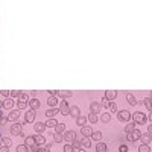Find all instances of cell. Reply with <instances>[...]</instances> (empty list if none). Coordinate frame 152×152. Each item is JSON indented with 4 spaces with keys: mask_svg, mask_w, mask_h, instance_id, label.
I'll use <instances>...</instances> for the list:
<instances>
[{
    "mask_svg": "<svg viewBox=\"0 0 152 152\" xmlns=\"http://www.w3.org/2000/svg\"><path fill=\"white\" fill-rule=\"evenodd\" d=\"M18 102H17V107H18V110H24L28 107V102H29V96H28V93H24V91H20V94H18Z\"/></svg>",
    "mask_w": 152,
    "mask_h": 152,
    "instance_id": "cell-1",
    "label": "cell"
},
{
    "mask_svg": "<svg viewBox=\"0 0 152 152\" xmlns=\"http://www.w3.org/2000/svg\"><path fill=\"white\" fill-rule=\"evenodd\" d=\"M117 119H119L120 122H123V123L129 122V120H131V113L126 111V110H122V111L117 113Z\"/></svg>",
    "mask_w": 152,
    "mask_h": 152,
    "instance_id": "cell-2",
    "label": "cell"
},
{
    "mask_svg": "<svg viewBox=\"0 0 152 152\" xmlns=\"http://www.w3.org/2000/svg\"><path fill=\"white\" fill-rule=\"evenodd\" d=\"M131 119H134V123H137V125H143V123H146V116L143 113H134V116H131Z\"/></svg>",
    "mask_w": 152,
    "mask_h": 152,
    "instance_id": "cell-3",
    "label": "cell"
},
{
    "mask_svg": "<svg viewBox=\"0 0 152 152\" xmlns=\"http://www.w3.org/2000/svg\"><path fill=\"white\" fill-rule=\"evenodd\" d=\"M140 134H142L140 131H138V129H135V128H134V129H132L131 132H128V135H126V138H128L129 142H137L138 138H140Z\"/></svg>",
    "mask_w": 152,
    "mask_h": 152,
    "instance_id": "cell-4",
    "label": "cell"
},
{
    "mask_svg": "<svg viewBox=\"0 0 152 152\" xmlns=\"http://www.w3.org/2000/svg\"><path fill=\"white\" fill-rule=\"evenodd\" d=\"M69 111H70V107L67 104L66 99H61V108H59V113L62 116H69Z\"/></svg>",
    "mask_w": 152,
    "mask_h": 152,
    "instance_id": "cell-5",
    "label": "cell"
},
{
    "mask_svg": "<svg viewBox=\"0 0 152 152\" xmlns=\"http://www.w3.org/2000/svg\"><path fill=\"white\" fill-rule=\"evenodd\" d=\"M11 132L14 135H23V125L21 123H14L11 126Z\"/></svg>",
    "mask_w": 152,
    "mask_h": 152,
    "instance_id": "cell-6",
    "label": "cell"
},
{
    "mask_svg": "<svg viewBox=\"0 0 152 152\" xmlns=\"http://www.w3.org/2000/svg\"><path fill=\"white\" fill-rule=\"evenodd\" d=\"M20 110H11L8 114V122H17V119L20 117Z\"/></svg>",
    "mask_w": 152,
    "mask_h": 152,
    "instance_id": "cell-7",
    "label": "cell"
},
{
    "mask_svg": "<svg viewBox=\"0 0 152 152\" xmlns=\"http://www.w3.org/2000/svg\"><path fill=\"white\" fill-rule=\"evenodd\" d=\"M75 135H76L75 131H64V132H62V140L67 142V143H70L73 138H75Z\"/></svg>",
    "mask_w": 152,
    "mask_h": 152,
    "instance_id": "cell-8",
    "label": "cell"
},
{
    "mask_svg": "<svg viewBox=\"0 0 152 152\" xmlns=\"http://www.w3.org/2000/svg\"><path fill=\"white\" fill-rule=\"evenodd\" d=\"M79 142H81V148L85 151V149H88L90 148V143H91V140H90V137H87V135H82L81 138H79Z\"/></svg>",
    "mask_w": 152,
    "mask_h": 152,
    "instance_id": "cell-9",
    "label": "cell"
},
{
    "mask_svg": "<svg viewBox=\"0 0 152 152\" xmlns=\"http://www.w3.org/2000/svg\"><path fill=\"white\" fill-rule=\"evenodd\" d=\"M100 110H102V105H100V102H97V100H93V102L90 104V111H91V113L99 114Z\"/></svg>",
    "mask_w": 152,
    "mask_h": 152,
    "instance_id": "cell-10",
    "label": "cell"
},
{
    "mask_svg": "<svg viewBox=\"0 0 152 152\" xmlns=\"http://www.w3.org/2000/svg\"><path fill=\"white\" fill-rule=\"evenodd\" d=\"M69 116H72L73 119H76L78 116H81V110H79V107H78V105H73V107H70Z\"/></svg>",
    "mask_w": 152,
    "mask_h": 152,
    "instance_id": "cell-11",
    "label": "cell"
},
{
    "mask_svg": "<svg viewBox=\"0 0 152 152\" xmlns=\"http://www.w3.org/2000/svg\"><path fill=\"white\" fill-rule=\"evenodd\" d=\"M29 108H32V110H38V108H40V100H38L37 97H32V99H29Z\"/></svg>",
    "mask_w": 152,
    "mask_h": 152,
    "instance_id": "cell-12",
    "label": "cell"
},
{
    "mask_svg": "<svg viewBox=\"0 0 152 152\" xmlns=\"http://www.w3.org/2000/svg\"><path fill=\"white\" fill-rule=\"evenodd\" d=\"M34 129H35V132H38V134H43V131L46 129V125L41 123V122H35V123H34Z\"/></svg>",
    "mask_w": 152,
    "mask_h": 152,
    "instance_id": "cell-13",
    "label": "cell"
},
{
    "mask_svg": "<svg viewBox=\"0 0 152 152\" xmlns=\"http://www.w3.org/2000/svg\"><path fill=\"white\" fill-rule=\"evenodd\" d=\"M24 120L26 122H35V110H29L26 114H24Z\"/></svg>",
    "mask_w": 152,
    "mask_h": 152,
    "instance_id": "cell-14",
    "label": "cell"
},
{
    "mask_svg": "<svg viewBox=\"0 0 152 152\" xmlns=\"http://www.w3.org/2000/svg\"><path fill=\"white\" fill-rule=\"evenodd\" d=\"M81 134H82V135H87V137H90V135L93 134V128H91V126L84 125V126H81Z\"/></svg>",
    "mask_w": 152,
    "mask_h": 152,
    "instance_id": "cell-15",
    "label": "cell"
},
{
    "mask_svg": "<svg viewBox=\"0 0 152 152\" xmlns=\"http://www.w3.org/2000/svg\"><path fill=\"white\" fill-rule=\"evenodd\" d=\"M58 102H59L58 96H52V94H50V97H47V105L49 107H56Z\"/></svg>",
    "mask_w": 152,
    "mask_h": 152,
    "instance_id": "cell-16",
    "label": "cell"
},
{
    "mask_svg": "<svg viewBox=\"0 0 152 152\" xmlns=\"http://www.w3.org/2000/svg\"><path fill=\"white\" fill-rule=\"evenodd\" d=\"M2 105H3L5 110H12V107H14V100H12L11 97H8V99H5L2 102Z\"/></svg>",
    "mask_w": 152,
    "mask_h": 152,
    "instance_id": "cell-17",
    "label": "cell"
},
{
    "mask_svg": "<svg viewBox=\"0 0 152 152\" xmlns=\"http://www.w3.org/2000/svg\"><path fill=\"white\" fill-rule=\"evenodd\" d=\"M105 97L108 99V100H114L117 97V91L116 90H107L105 91Z\"/></svg>",
    "mask_w": 152,
    "mask_h": 152,
    "instance_id": "cell-18",
    "label": "cell"
},
{
    "mask_svg": "<svg viewBox=\"0 0 152 152\" xmlns=\"http://www.w3.org/2000/svg\"><path fill=\"white\" fill-rule=\"evenodd\" d=\"M35 143L38 145V146H41V145H46V138H44V135H41V134H35Z\"/></svg>",
    "mask_w": 152,
    "mask_h": 152,
    "instance_id": "cell-19",
    "label": "cell"
},
{
    "mask_svg": "<svg viewBox=\"0 0 152 152\" xmlns=\"http://www.w3.org/2000/svg\"><path fill=\"white\" fill-rule=\"evenodd\" d=\"M58 113H59V110H58L56 107H50V110L46 111V116H47V117H53V116H56Z\"/></svg>",
    "mask_w": 152,
    "mask_h": 152,
    "instance_id": "cell-20",
    "label": "cell"
},
{
    "mask_svg": "<svg viewBox=\"0 0 152 152\" xmlns=\"http://www.w3.org/2000/svg\"><path fill=\"white\" fill-rule=\"evenodd\" d=\"M99 119H100V122H102V123H108L111 120V114L110 113H102Z\"/></svg>",
    "mask_w": 152,
    "mask_h": 152,
    "instance_id": "cell-21",
    "label": "cell"
},
{
    "mask_svg": "<svg viewBox=\"0 0 152 152\" xmlns=\"http://www.w3.org/2000/svg\"><path fill=\"white\" fill-rule=\"evenodd\" d=\"M56 123H58V122H56L53 117H47V122H46L44 125H46V128H55Z\"/></svg>",
    "mask_w": 152,
    "mask_h": 152,
    "instance_id": "cell-22",
    "label": "cell"
},
{
    "mask_svg": "<svg viewBox=\"0 0 152 152\" xmlns=\"http://www.w3.org/2000/svg\"><path fill=\"white\" fill-rule=\"evenodd\" d=\"M126 100H128V104L129 105H137V99L134 97V94H131V93H128V94H126Z\"/></svg>",
    "mask_w": 152,
    "mask_h": 152,
    "instance_id": "cell-23",
    "label": "cell"
},
{
    "mask_svg": "<svg viewBox=\"0 0 152 152\" xmlns=\"http://www.w3.org/2000/svg\"><path fill=\"white\" fill-rule=\"evenodd\" d=\"M107 149H108V148H107V145H105V143H102L100 140L97 142V145H96V151H97V152H105Z\"/></svg>",
    "mask_w": 152,
    "mask_h": 152,
    "instance_id": "cell-24",
    "label": "cell"
},
{
    "mask_svg": "<svg viewBox=\"0 0 152 152\" xmlns=\"http://www.w3.org/2000/svg\"><path fill=\"white\" fill-rule=\"evenodd\" d=\"M97 114L96 113H90V114H88V117H87V120L88 122H90V123H97Z\"/></svg>",
    "mask_w": 152,
    "mask_h": 152,
    "instance_id": "cell-25",
    "label": "cell"
},
{
    "mask_svg": "<svg viewBox=\"0 0 152 152\" xmlns=\"http://www.w3.org/2000/svg\"><path fill=\"white\" fill-rule=\"evenodd\" d=\"M90 137L93 138L94 142H99L100 138H102V132H100V131H93V134H91Z\"/></svg>",
    "mask_w": 152,
    "mask_h": 152,
    "instance_id": "cell-26",
    "label": "cell"
},
{
    "mask_svg": "<svg viewBox=\"0 0 152 152\" xmlns=\"http://www.w3.org/2000/svg\"><path fill=\"white\" fill-rule=\"evenodd\" d=\"M64 131H66V125L64 123H56L55 125V132H61L62 134Z\"/></svg>",
    "mask_w": 152,
    "mask_h": 152,
    "instance_id": "cell-27",
    "label": "cell"
},
{
    "mask_svg": "<svg viewBox=\"0 0 152 152\" xmlns=\"http://www.w3.org/2000/svg\"><path fill=\"white\" fill-rule=\"evenodd\" d=\"M140 138H142V142L146 143V145L151 143V134H149V132H148V134H140Z\"/></svg>",
    "mask_w": 152,
    "mask_h": 152,
    "instance_id": "cell-28",
    "label": "cell"
},
{
    "mask_svg": "<svg viewBox=\"0 0 152 152\" xmlns=\"http://www.w3.org/2000/svg\"><path fill=\"white\" fill-rule=\"evenodd\" d=\"M87 122H88V120H87V117H84V116H78V117H76V123H78L79 126H84Z\"/></svg>",
    "mask_w": 152,
    "mask_h": 152,
    "instance_id": "cell-29",
    "label": "cell"
},
{
    "mask_svg": "<svg viewBox=\"0 0 152 152\" xmlns=\"http://www.w3.org/2000/svg\"><path fill=\"white\" fill-rule=\"evenodd\" d=\"M26 145H28V146H34V145H37V143H35V135H29V137H26Z\"/></svg>",
    "mask_w": 152,
    "mask_h": 152,
    "instance_id": "cell-30",
    "label": "cell"
},
{
    "mask_svg": "<svg viewBox=\"0 0 152 152\" xmlns=\"http://www.w3.org/2000/svg\"><path fill=\"white\" fill-rule=\"evenodd\" d=\"M0 140H2V145L3 146H11L12 145V140H11V138H8V137H2V138H0Z\"/></svg>",
    "mask_w": 152,
    "mask_h": 152,
    "instance_id": "cell-31",
    "label": "cell"
},
{
    "mask_svg": "<svg viewBox=\"0 0 152 152\" xmlns=\"http://www.w3.org/2000/svg\"><path fill=\"white\" fill-rule=\"evenodd\" d=\"M107 110H110V113H114V111H117V105L113 102V100H110V104L107 107Z\"/></svg>",
    "mask_w": 152,
    "mask_h": 152,
    "instance_id": "cell-32",
    "label": "cell"
},
{
    "mask_svg": "<svg viewBox=\"0 0 152 152\" xmlns=\"http://www.w3.org/2000/svg\"><path fill=\"white\" fill-rule=\"evenodd\" d=\"M145 105H146V110H148V111H151V110H152V104H151V94L145 99Z\"/></svg>",
    "mask_w": 152,
    "mask_h": 152,
    "instance_id": "cell-33",
    "label": "cell"
},
{
    "mask_svg": "<svg viewBox=\"0 0 152 152\" xmlns=\"http://www.w3.org/2000/svg\"><path fill=\"white\" fill-rule=\"evenodd\" d=\"M53 140H55L56 143H61V142H62V134H61V132H55V134H53Z\"/></svg>",
    "mask_w": 152,
    "mask_h": 152,
    "instance_id": "cell-34",
    "label": "cell"
},
{
    "mask_svg": "<svg viewBox=\"0 0 152 152\" xmlns=\"http://www.w3.org/2000/svg\"><path fill=\"white\" fill-rule=\"evenodd\" d=\"M138 151H140V152H149V151H151V148H149V145L143 143L140 148H138Z\"/></svg>",
    "mask_w": 152,
    "mask_h": 152,
    "instance_id": "cell-35",
    "label": "cell"
},
{
    "mask_svg": "<svg viewBox=\"0 0 152 152\" xmlns=\"http://www.w3.org/2000/svg\"><path fill=\"white\" fill-rule=\"evenodd\" d=\"M28 151H29L28 145H20V146L17 148V152H28Z\"/></svg>",
    "mask_w": 152,
    "mask_h": 152,
    "instance_id": "cell-36",
    "label": "cell"
},
{
    "mask_svg": "<svg viewBox=\"0 0 152 152\" xmlns=\"http://www.w3.org/2000/svg\"><path fill=\"white\" fill-rule=\"evenodd\" d=\"M134 128H135V126H134V123H128V125L125 126V132L128 134V132H131V131H132Z\"/></svg>",
    "mask_w": 152,
    "mask_h": 152,
    "instance_id": "cell-37",
    "label": "cell"
},
{
    "mask_svg": "<svg viewBox=\"0 0 152 152\" xmlns=\"http://www.w3.org/2000/svg\"><path fill=\"white\" fill-rule=\"evenodd\" d=\"M18 94H20L18 90H12V91H9V96H11V97H17Z\"/></svg>",
    "mask_w": 152,
    "mask_h": 152,
    "instance_id": "cell-38",
    "label": "cell"
},
{
    "mask_svg": "<svg viewBox=\"0 0 152 152\" xmlns=\"http://www.w3.org/2000/svg\"><path fill=\"white\" fill-rule=\"evenodd\" d=\"M64 151H66V152H73V146H72L70 143H67V145L64 146Z\"/></svg>",
    "mask_w": 152,
    "mask_h": 152,
    "instance_id": "cell-39",
    "label": "cell"
},
{
    "mask_svg": "<svg viewBox=\"0 0 152 152\" xmlns=\"http://www.w3.org/2000/svg\"><path fill=\"white\" fill-rule=\"evenodd\" d=\"M119 152H128V146H125V145L119 146Z\"/></svg>",
    "mask_w": 152,
    "mask_h": 152,
    "instance_id": "cell-40",
    "label": "cell"
},
{
    "mask_svg": "<svg viewBox=\"0 0 152 152\" xmlns=\"http://www.w3.org/2000/svg\"><path fill=\"white\" fill-rule=\"evenodd\" d=\"M108 104H110V100H108L107 97H104V100H102V104H100V105H102V107H105V108H107V107H108Z\"/></svg>",
    "mask_w": 152,
    "mask_h": 152,
    "instance_id": "cell-41",
    "label": "cell"
},
{
    "mask_svg": "<svg viewBox=\"0 0 152 152\" xmlns=\"http://www.w3.org/2000/svg\"><path fill=\"white\" fill-rule=\"evenodd\" d=\"M0 94L5 96V97H8V96H9V91H8V90H2V91H0Z\"/></svg>",
    "mask_w": 152,
    "mask_h": 152,
    "instance_id": "cell-42",
    "label": "cell"
},
{
    "mask_svg": "<svg viewBox=\"0 0 152 152\" xmlns=\"http://www.w3.org/2000/svg\"><path fill=\"white\" fill-rule=\"evenodd\" d=\"M2 116H3V105L0 104V117H2Z\"/></svg>",
    "mask_w": 152,
    "mask_h": 152,
    "instance_id": "cell-43",
    "label": "cell"
},
{
    "mask_svg": "<svg viewBox=\"0 0 152 152\" xmlns=\"http://www.w3.org/2000/svg\"><path fill=\"white\" fill-rule=\"evenodd\" d=\"M8 151H9L8 146H3V148H2V152H8Z\"/></svg>",
    "mask_w": 152,
    "mask_h": 152,
    "instance_id": "cell-44",
    "label": "cell"
},
{
    "mask_svg": "<svg viewBox=\"0 0 152 152\" xmlns=\"http://www.w3.org/2000/svg\"><path fill=\"white\" fill-rule=\"evenodd\" d=\"M0 138H2V129H0Z\"/></svg>",
    "mask_w": 152,
    "mask_h": 152,
    "instance_id": "cell-45",
    "label": "cell"
}]
</instances>
